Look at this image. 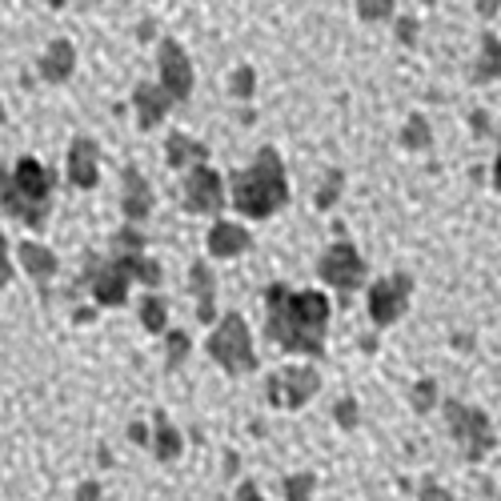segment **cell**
<instances>
[{
    "instance_id": "6da1fadb",
    "label": "cell",
    "mask_w": 501,
    "mask_h": 501,
    "mask_svg": "<svg viewBox=\"0 0 501 501\" xmlns=\"http://www.w3.org/2000/svg\"><path fill=\"white\" fill-rule=\"evenodd\" d=\"M265 333L289 353H321L329 329V297L309 289V293H293L285 285H269L265 293Z\"/></svg>"
},
{
    "instance_id": "7a4b0ae2",
    "label": "cell",
    "mask_w": 501,
    "mask_h": 501,
    "mask_svg": "<svg viewBox=\"0 0 501 501\" xmlns=\"http://www.w3.org/2000/svg\"><path fill=\"white\" fill-rule=\"evenodd\" d=\"M289 200V185H285V165L273 148H261L257 165L233 177V205L245 217H269L277 213Z\"/></svg>"
},
{
    "instance_id": "3957f363",
    "label": "cell",
    "mask_w": 501,
    "mask_h": 501,
    "mask_svg": "<svg viewBox=\"0 0 501 501\" xmlns=\"http://www.w3.org/2000/svg\"><path fill=\"white\" fill-rule=\"evenodd\" d=\"M48 193H53V177L40 160L25 157L13 169V177L0 169V205L13 217H25V225H45Z\"/></svg>"
},
{
    "instance_id": "277c9868",
    "label": "cell",
    "mask_w": 501,
    "mask_h": 501,
    "mask_svg": "<svg viewBox=\"0 0 501 501\" xmlns=\"http://www.w3.org/2000/svg\"><path fill=\"white\" fill-rule=\"evenodd\" d=\"M209 353H213V361H220L229 373H249V369L257 365L249 329H245V321H240L237 313H229L225 321H220L217 333L209 337Z\"/></svg>"
},
{
    "instance_id": "5b68a950",
    "label": "cell",
    "mask_w": 501,
    "mask_h": 501,
    "mask_svg": "<svg viewBox=\"0 0 501 501\" xmlns=\"http://www.w3.org/2000/svg\"><path fill=\"white\" fill-rule=\"evenodd\" d=\"M317 273L325 285H337V289H357L361 281H365V261H361V253L353 245H333V249H325V257H321V265H317Z\"/></svg>"
},
{
    "instance_id": "8992f818",
    "label": "cell",
    "mask_w": 501,
    "mask_h": 501,
    "mask_svg": "<svg viewBox=\"0 0 501 501\" xmlns=\"http://www.w3.org/2000/svg\"><path fill=\"white\" fill-rule=\"evenodd\" d=\"M160 88L169 93V100H185L193 88V65L177 40H160Z\"/></svg>"
},
{
    "instance_id": "52a82bcc",
    "label": "cell",
    "mask_w": 501,
    "mask_h": 501,
    "mask_svg": "<svg viewBox=\"0 0 501 501\" xmlns=\"http://www.w3.org/2000/svg\"><path fill=\"white\" fill-rule=\"evenodd\" d=\"M409 277H389L381 281V285L369 289V317L377 321V325H394V321L405 313L409 305Z\"/></svg>"
},
{
    "instance_id": "ba28073f",
    "label": "cell",
    "mask_w": 501,
    "mask_h": 501,
    "mask_svg": "<svg viewBox=\"0 0 501 501\" xmlns=\"http://www.w3.org/2000/svg\"><path fill=\"white\" fill-rule=\"evenodd\" d=\"M185 205L193 209V213H217L220 205H225V189H220V177L213 169L197 165L193 173L185 180Z\"/></svg>"
},
{
    "instance_id": "9c48e42d",
    "label": "cell",
    "mask_w": 501,
    "mask_h": 501,
    "mask_svg": "<svg viewBox=\"0 0 501 501\" xmlns=\"http://www.w3.org/2000/svg\"><path fill=\"white\" fill-rule=\"evenodd\" d=\"M317 394V373L313 369H289V373H277L269 381V401L273 405H301V401H309Z\"/></svg>"
},
{
    "instance_id": "30bf717a",
    "label": "cell",
    "mask_w": 501,
    "mask_h": 501,
    "mask_svg": "<svg viewBox=\"0 0 501 501\" xmlns=\"http://www.w3.org/2000/svg\"><path fill=\"white\" fill-rule=\"evenodd\" d=\"M128 281H133V273H128V261H125V257L108 261V265H97L93 297L100 301V305H125V297H128Z\"/></svg>"
},
{
    "instance_id": "8fae6325",
    "label": "cell",
    "mask_w": 501,
    "mask_h": 501,
    "mask_svg": "<svg viewBox=\"0 0 501 501\" xmlns=\"http://www.w3.org/2000/svg\"><path fill=\"white\" fill-rule=\"evenodd\" d=\"M449 425H454V434L469 445V457H481L489 445V429H486V417L477 414V409H465L457 405V401H449Z\"/></svg>"
},
{
    "instance_id": "7c38bea8",
    "label": "cell",
    "mask_w": 501,
    "mask_h": 501,
    "mask_svg": "<svg viewBox=\"0 0 501 501\" xmlns=\"http://www.w3.org/2000/svg\"><path fill=\"white\" fill-rule=\"evenodd\" d=\"M100 177L97 169V145L93 140H73V148H68V180H73L77 189H93Z\"/></svg>"
},
{
    "instance_id": "4fadbf2b",
    "label": "cell",
    "mask_w": 501,
    "mask_h": 501,
    "mask_svg": "<svg viewBox=\"0 0 501 501\" xmlns=\"http://www.w3.org/2000/svg\"><path fill=\"white\" fill-rule=\"evenodd\" d=\"M249 249V233L233 220H217L213 229H209V253L213 257H240Z\"/></svg>"
},
{
    "instance_id": "5bb4252c",
    "label": "cell",
    "mask_w": 501,
    "mask_h": 501,
    "mask_svg": "<svg viewBox=\"0 0 501 501\" xmlns=\"http://www.w3.org/2000/svg\"><path fill=\"white\" fill-rule=\"evenodd\" d=\"M133 105H137V120H140V128H153L160 117L169 113V93L165 88H153V85H140L137 93H133Z\"/></svg>"
},
{
    "instance_id": "9a60e30c",
    "label": "cell",
    "mask_w": 501,
    "mask_h": 501,
    "mask_svg": "<svg viewBox=\"0 0 501 501\" xmlns=\"http://www.w3.org/2000/svg\"><path fill=\"white\" fill-rule=\"evenodd\" d=\"M148 209H153V189L145 185V177L137 169L125 173V217L128 220H145Z\"/></svg>"
},
{
    "instance_id": "2e32d148",
    "label": "cell",
    "mask_w": 501,
    "mask_h": 501,
    "mask_svg": "<svg viewBox=\"0 0 501 501\" xmlns=\"http://www.w3.org/2000/svg\"><path fill=\"white\" fill-rule=\"evenodd\" d=\"M73 65H77V48L68 40H53V48L40 60V73H45V80H65L73 73Z\"/></svg>"
},
{
    "instance_id": "e0dca14e",
    "label": "cell",
    "mask_w": 501,
    "mask_h": 501,
    "mask_svg": "<svg viewBox=\"0 0 501 501\" xmlns=\"http://www.w3.org/2000/svg\"><path fill=\"white\" fill-rule=\"evenodd\" d=\"M20 261H25V269H28V273H33L36 281H45V277L56 273V257L48 253L45 245H25V249H20Z\"/></svg>"
},
{
    "instance_id": "ac0fdd59",
    "label": "cell",
    "mask_w": 501,
    "mask_h": 501,
    "mask_svg": "<svg viewBox=\"0 0 501 501\" xmlns=\"http://www.w3.org/2000/svg\"><path fill=\"white\" fill-rule=\"evenodd\" d=\"M193 293H197V317L200 321H213V273L205 265H193Z\"/></svg>"
},
{
    "instance_id": "d6986e66",
    "label": "cell",
    "mask_w": 501,
    "mask_h": 501,
    "mask_svg": "<svg viewBox=\"0 0 501 501\" xmlns=\"http://www.w3.org/2000/svg\"><path fill=\"white\" fill-rule=\"evenodd\" d=\"M205 145H197V140H189V137H180L173 133L169 137V165L180 169V165H189V160H205Z\"/></svg>"
},
{
    "instance_id": "ffe728a7",
    "label": "cell",
    "mask_w": 501,
    "mask_h": 501,
    "mask_svg": "<svg viewBox=\"0 0 501 501\" xmlns=\"http://www.w3.org/2000/svg\"><path fill=\"white\" fill-rule=\"evenodd\" d=\"M477 77H481V80L501 77V40L481 36V65H477Z\"/></svg>"
},
{
    "instance_id": "44dd1931",
    "label": "cell",
    "mask_w": 501,
    "mask_h": 501,
    "mask_svg": "<svg viewBox=\"0 0 501 501\" xmlns=\"http://www.w3.org/2000/svg\"><path fill=\"white\" fill-rule=\"evenodd\" d=\"M401 145H405V148H429V125H425V117H409L405 133H401Z\"/></svg>"
},
{
    "instance_id": "7402d4cb",
    "label": "cell",
    "mask_w": 501,
    "mask_h": 501,
    "mask_svg": "<svg viewBox=\"0 0 501 501\" xmlns=\"http://www.w3.org/2000/svg\"><path fill=\"white\" fill-rule=\"evenodd\" d=\"M165 301L160 297H145V305H140V321H145V329H153V333H160L165 329Z\"/></svg>"
},
{
    "instance_id": "603a6c76",
    "label": "cell",
    "mask_w": 501,
    "mask_h": 501,
    "mask_svg": "<svg viewBox=\"0 0 501 501\" xmlns=\"http://www.w3.org/2000/svg\"><path fill=\"white\" fill-rule=\"evenodd\" d=\"M361 20H385L394 16V0H357Z\"/></svg>"
},
{
    "instance_id": "cb8c5ba5",
    "label": "cell",
    "mask_w": 501,
    "mask_h": 501,
    "mask_svg": "<svg viewBox=\"0 0 501 501\" xmlns=\"http://www.w3.org/2000/svg\"><path fill=\"white\" fill-rule=\"evenodd\" d=\"M157 454L160 457H173L177 454V434L165 425V421H160V429H157Z\"/></svg>"
},
{
    "instance_id": "d4e9b609",
    "label": "cell",
    "mask_w": 501,
    "mask_h": 501,
    "mask_svg": "<svg viewBox=\"0 0 501 501\" xmlns=\"http://www.w3.org/2000/svg\"><path fill=\"white\" fill-rule=\"evenodd\" d=\"M337 193H341V173H333V177L325 180V189L317 193V209H329L337 200Z\"/></svg>"
},
{
    "instance_id": "484cf974",
    "label": "cell",
    "mask_w": 501,
    "mask_h": 501,
    "mask_svg": "<svg viewBox=\"0 0 501 501\" xmlns=\"http://www.w3.org/2000/svg\"><path fill=\"white\" fill-rule=\"evenodd\" d=\"M233 97H253V68H240L233 77Z\"/></svg>"
},
{
    "instance_id": "4316f807",
    "label": "cell",
    "mask_w": 501,
    "mask_h": 501,
    "mask_svg": "<svg viewBox=\"0 0 501 501\" xmlns=\"http://www.w3.org/2000/svg\"><path fill=\"white\" fill-rule=\"evenodd\" d=\"M185 349H189V337H185V333H173V337H169V365H180Z\"/></svg>"
},
{
    "instance_id": "83f0119b",
    "label": "cell",
    "mask_w": 501,
    "mask_h": 501,
    "mask_svg": "<svg viewBox=\"0 0 501 501\" xmlns=\"http://www.w3.org/2000/svg\"><path fill=\"white\" fill-rule=\"evenodd\" d=\"M309 486H313L309 477H293V481H289V497H293V501H309Z\"/></svg>"
},
{
    "instance_id": "f1b7e54d",
    "label": "cell",
    "mask_w": 501,
    "mask_h": 501,
    "mask_svg": "<svg viewBox=\"0 0 501 501\" xmlns=\"http://www.w3.org/2000/svg\"><path fill=\"white\" fill-rule=\"evenodd\" d=\"M414 405H417V409L434 405V385H429V381H421V385H417V394H414Z\"/></svg>"
},
{
    "instance_id": "f546056e",
    "label": "cell",
    "mask_w": 501,
    "mask_h": 501,
    "mask_svg": "<svg viewBox=\"0 0 501 501\" xmlns=\"http://www.w3.org/2000/svg\"><path fill=\"white\" fill-rule=\"evenodd\" d=\"M0 285H8V257H5V237H0Z\"/></svg>"
},
{
    "instance_id": "4dcf8cb0",
    "label": "cell",
    "mask_w": 501,
    "mask_h": 501,
    "mask_svg": "<svg viewBox=\"0 0 501 501\" xmlns=\"http://www.w3.org/2000/svg\"><path fill=\"white\" fill-rule=\"evenodd\" d=\"M497 5H501V0H477V13H481V16H494Z\"/></svg>"
},
{
    "instance_id": "1f68e13d",
    "label": "cell",
    "mask_w": 501,
    "mask_h": 501,
    "mask_svg": "<svg viewBox=\"0 0 501 501\" xmlns=\"http://www.w3.org/2000/svg\"><path fill=\"white\" fill-rule=\"evenodd\" d=\"M341 421H345V425H353V401H345V405H341Z\"/></svg>"
},
{
    "instance_id": "d6a6232c",
    "label": "cell",
    "mask_w": 501,
    "mask_h": 501,
    "mask_svg": "<svg viewBox=\"0 0 501 501\" xmlns=\"http://www.w3.org/2000/svg\"><path fill=\"white\" fill-rule=\"evenodd\" d=\"M414 20H401V40H414Z\"/></svg>"
},
{
    "instance_id": "836d02e7",
    "label": "cell",
    "mask_w": 501,
    "mask_h": 501,
    "mask_svg": "<svg viewBox=\"0 0 501 501\" xmlns=\"http://www.w3.org/2000/svg\"><path fill=\"white\" fill-rule=\"evenodd\" d=\"M80 501H100V494H97V486H85V489H80Z\"/></svg>"
},
{
    "instance_id": "e575fe53",
    "label": "cell",
    "mask_w": 501,
    "mask_h": 501,
    "mask_svg": "<svg viewBox=\"0 0 501 501\" xmlns=\"http://www.w3.org/2000/svg\"><path fill=\"white\" fill-rule=\"evenodd\" d=\"M425 501H449V497L441 494V489H425Z\"/></svg>"
},
{
    "instance_id": "d590c367",
    "label": "cell",
    "mask_w": 501,
    "mask_h": 501,
    "mask_svg": "<svg viewBox=\"0 0 501 501\" xmlns=\"http://www.w3.org/2000/svg\"><path fill=\"white\" fill-rule=\"evenodd\" d=\"M240 501H261V497L253 494V486H245V489H240Z\"/></svg>"
},
{
    "instance_id": "8d00e7d4",
    "label": "cell",
    "mask_w": 501,
    "mask_h": 501,
    "mask_svg": "<svg viewBox=\"0 0 501 501\" xmlns=\"http://www.w3.org/2000/svg\"><path fill=\"white\" fill-rule=\"evenodd\" d=\"M494 185L501 189V157H497V165H494Z\"/></svg>"
}]
</instances>
